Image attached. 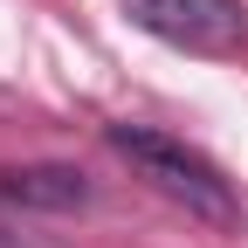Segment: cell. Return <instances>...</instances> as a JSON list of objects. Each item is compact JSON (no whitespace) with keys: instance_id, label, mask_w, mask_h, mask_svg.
Instances as JSON below:
<instances>
[{"instance_id":"cell-1","label":"cell","mask_w":248,"mask_h":248,"mask_svg":"<svg viewBox=\"0 0 248 248\" xmlns=\"http://www.w3.org/2000/svg\"><path fill=\"white\" fill-rule=\"evenodd\" d=\"M104 145H110L138 179H152L166 200H179L193 221L234 228V214H241V207H234V186L221 179V166H214L207 152H193L186 138H166V131H152V124H110Z\"/></svg>"},{"instance_id":"cell-3","label":"cell","mask_w":248,"mask_h":248,"mask_svg":"<svg viewBox=\"0 0 248 248\" xmlns=\"http://www.w3.org/2000/svg\"><path fill=\"white\" fill-rule=\"evenodd\" d=\"M0 207H14V214H69V207H90V179L76 166H55V159L0 166Z\"/></svg>"},{"instance_id":"cell-2","label":"cell","mask_w":248,"mask_h":248,"mask_svg":"<svg viewBox=\"0 0 248 248\" xmlns=\"http://www.w3.org/2000/svg\"><path fill=\"white\" fill-rule=\"evenodd\" d=\"M131 28L159 35L186 55H241L248 48V7L241 0H117Z\"/></svg>"},{"instance_id":"cell-4","label":"cell","mask_w":248,"mask_h":248,"mask_svg":"<svg viewBox=\"0 0 248 248\" xmlns=\"http://www.w3.org/2000/svg\"><path fill=\"white\" fill-rule=\"evenodd\" d=\"M0 248H48V241H35L28 228H14V221H0Z\"/></svg>"}]
</instances>
